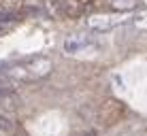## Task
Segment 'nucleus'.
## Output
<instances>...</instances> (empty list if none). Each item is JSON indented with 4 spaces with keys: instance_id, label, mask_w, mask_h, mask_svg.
Here are the masks:
<instances>
[{
    "instance_id": "obj_2",
    "label": "nucleus",
    "mask_w": 147,
    "mask_h": 136,
    "mask_svg": "<svg viewBox=\"0 0 147 136\" xmlns=\"http://www.w3.org/2000/svg\"><path fill=\"white\" fill-rule=\"evenodd\" d=\"M128 19L132 17H124L121 13H111V15H92V17L85 19V26L94 32H109V30L126 23Z\"/></svg>"
},
{
    "instance_id": "obj_5",
    "label": "nucleus",
    "mask_w": 147,
    "mask_h": 136,
    "mask_svg": "<svg viewBox=\"0 0 147 136\" xmlns=\"http://www.w3.org/2000/svg\"><path fill=\"white\" fill-rule=\"evenodd\" d=\"M13 89H15V79L9 72H0V98L11 94Z\"/></svg>"
},
{
    "instance_id": "obj_6",
    "label": "nucleus",
    "mask_w": 147,
    "mask_h": 136,
    "mask_svg": "<svg viewBox=\"0 0 147 136\" xmlns=\"http://www.w3.org/2000/svg\"><path fill=\"white\" fill-rule=\"evenodd\" d=\"M13 132H15V123L9 117L0 115V136H11Z\"/></svg>"
},
{
    "instance_id": "obj_3",
    "label": "nucleus",
    "mask_w": 147,
    "mask_h": 136,
    "mask_svg": "<svg viewBox=\"0 0 147 136\" xmlns=\"http://www.w3.org/2000/svg\"><path fill=\"white\" fill-rule=\"evenodd\" d=\"M90 45H92V36H90V34H70V36L64 38L62 47H64L66 53L77 55V53L83 51L85 47H90Z\"/></svg>"
},
{
    "instance_id": "obj_4",
    "label": "nucleus",
    "mask_w": 147,
    "mask_h": 136,
    "mask_svg": "<svg viewBox=\"0 0 147 136\" xmlns=\"http://www.w3.org/2000/svg\"><path fill=\"white\" fill-rule=\"evenodd\" d=\"M136 4H139V0H111V9L115 13H128L136 9Z\"/></svg>"
},
{
    "instance_id": "obj_1",
    "label": "nucleus",
    "mask_w": 147,
    "mask_h": 136,
    "mask_svg": "<svg viewBox=\"0 0 147 136\" xmlns=\"http://www.w3.org/2000/svg\"><path fill=\"white\" fill-rule=\"evenodd\" d=\"M53 64L49 58L45 55H36V58H28V60H19L17 64H13L9 74L15 79V81H36V79H43L51 72Z\"/></svg>"
},
{
    "instance_id": "obj_7",
    "label": "nucleus",
    "mask_w": 147,
    "mask_h": 136,
    "mask_svg": "<svg viewBox=\"0 0 147 136\" xmlns=\"http://www.w3.org/2000/svg\"><path fill=\"white\" fill-rule=\"evenodd\" d=\"M132 23L136 28H147V9H145V11H141L136 17H132Z\"/></svg>"
}]
</instances>
